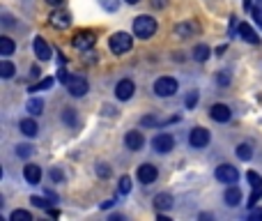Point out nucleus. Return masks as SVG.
<instances>
[{
	"label": "nucleus",
	"mask_w": 262,
	"mask_h": 221,
	"mask_svg": "<svg viewBox=\"0 0 262 221\" xmlns=\"http://www.w3.org/2000/svg\"><path fill=\"white\" fill-rule=\"evenodd\" d=\"M156 32V21L147 14H140V16L133 18V35L140 37V39H150Z\"/></svg>",
	"instance_id": "obj_1"
},
{
	"label": "nucleus",
	"mask_w": 262,
	"mask_h": 221,
	"mask_svg": "<svg viewBox=\"0 0 262 221\" xmlns=\"http://www.w3.org/2000/svg\"><path fill=\"white\" fill-rule=\"evenodd\" d=\"M108 46H110V51H113L115 55H124V53H129V51H131L133 37H129L127 32H115V35H110Z\"/></svg>",
	"instance_id": "obj_2"
},
{
	"label": "nucleus",
	"mask_w": 262,
	"mask_h": 221,
	"mask_svg": "<svg viewBox=\"0 0 262 221\" xmlns=\"http://www.w3.org/2000/svg\"><path fill=\"white\" fill-rule=\"evenodd\" d=\"M154 92H156L159 97H173L175 92H177V81H175L173 76H161V78H156Z\"/></svg>",
	"instance_id": "obj_3"
},
{
	"label": "nucleus",
	"mask_w": 262,
	"mask_h": 221,
	"mask_svg": "<svg viewBox=\"0 0 262 221\" xmlns=\"http://www.w3.org/2000/svg\"><path fill=\"white\" fill-rule=\"evenodd\" d=\"M94 41H97L94 32L92 30H81L78 35H74L72 44H74V49H78V51H90L92 46H94Z\"/></svg>",
	"instance_id": "obj_4"
},
{
	"label": "nucleus",
	"mask_w": 262,
	"mask_h": 221,
	"mask_svg": "<svg viewBox=\"0 0 262 221\" xmlns=\"http://www.w3.org/2000/svg\"><path fill=\"white\" fill-rule=\"evenodd\" d=\"M216 180H221L223 184H234L239 180V170L230 164H221L216 168Z\"/></svg>",
	"instance_id": "obj_5"
},
{
	"label": "nucleus",
	"mask_w": 262,
	"mask_h": 221,
	"mask_svg": "<svg viewBox=\"0 0 262 221\" xmlns=\"http://www.w3.org/2000/svg\"><path fill=\"white\" fill-rule=\"evenodd\" d=\"M133 92H136V83L131 81V78H122V81L115 85V97H117L120 101H127L133 97Z\"/></svg>",
	"instance_id": "obj_6"
},
{
	"label": "nucleus",
	"mask_w": 262,
	"mask_h": 221,
	"mask_svg": "<svg viewBox=\"0 0 262 221\" xmlns=\"http://www.w3.org/2000/svg\"><path fill=\"white\" fill-rule=\"evenodd\" d=\"M152 147L156 152H161V154H165V152H170L175 147V138L170 134H159V136L152 138Z\"/></svg>",
	"instance_id": "obj_7"
},
{
	"label": "nucleus",
	"mask_w": 262,
	"mask_h": 221,
	"mask_svg": "<svg viewBox=\"0 0 262 221\" xmlns=\"http://www.w3.org/2000/svg\"><path fill=\"white\" fill-rule=\"evenodd\" d=\"M49 18L55 30H67V28L72 26V16H69V12H64V9H55Z\"/></svg>",
	"instance_id": "obj_8"
},
{
	"label": "nucleus",
	"mask_w": 262,
	"mask_h": 221,
	"mask_svg": "<svg viewBox=\"0 0 262 221\" xmlns=\"http://www.w3.org/2000/svg\"><path fill=\"white\" fill-rule=\"evenodd\" d=\"M67 90H69V95L72 97H83L87 92V81L83 76H69Z\"/></svg>",
	"instance_id": "obj_9"
},
{
	"label": "nucleus",
	"mask_w": 262,
	"mask_h": 221,
	"mask_svg": "<svg viewBox=\"0 0 262 221\" xmlns=\"http://www.w3.org/2000/svg\"><path fill=\"white\" fill-rule=\"evenodd\" d=\"M188 143H191L193 147H207V143H209V131H207L205 127H196V129H191Z\"/></svg>",
	"instance_id": "obj_10"
},
{
	"label": "nucleus",
	"mask_w": 262,
	"mask_h": 221,
	"mask_svg": "<svg viewBox=\"0 0 262 221\" xmlns=\"http://www.w3.org/2000/svg\"><path fill=\"white\" fill-rule=\"evenodd\" d=\"M156 178H159V170H156V166H152V164L138 166V180H140L142 184H152Z\"/></svg>",
	"instance_id": "obj_11"
},
{
	"label": "nucleus",
	"mask_w": 262,
	"mask_h": 221,
	"mask_svg": "<svg viewBox=\"0 0 262 221\" xmlns=\"http://www.w3.org/2000/svg\"><path fill=\"white\" fill-rule=\"evenodd\" d=\"M209 115H211V120H216V122H228L232 110H230L225 104H214L209 108Z\"/></svg>",
	"instance_id": "obj_12"
},
{
	"label": "nucleus",
	"mask_w": 262,
	"mask_h": 221,
	"mask_svg": "<svg viewBox=\"0 0 262 221\" xmlns=\"http://www.w3.org/2000/svg\"><path fill=\"white\" fill-rule=\"evenodd\" d=\"M124 145L129 147V150H140L142 145H145V136H142L140 131H129L127 136H124Z\"/></svg>",
	"instance_id": "obj_13"
},
{
	"label": "nucleus",
	"mask_w": 262,
	"mask_h": 221,
	"mask_svg": "<svg viewBox=\"0 0 262 221\" xmlns=\"http://www.w3.org/2000/svg\"><path fill=\"white\" fill-rule=\"evenodd\" d=\"M198 30H200V28H198V23H193V21H186V23H179V26H175V35L182 37V39H186V37H193Z\"/></svg>",
	"instance_id": "obj_14"
},
{
	"label": "nucleus",
	"mask_w": 262,
	"mask_h": 221,
	"mask_svg": "<svg viewBox=\"0 0 262 221\" xmlns=\"http://www.w3.org/2000/svg\"><path fill=\"white\" fill-rule=\"evenodd\" d=\"M32 49H35V55L39 60H51V49H49V44H46L41 37H35V41H32Z\"/></svg>",
	"instance_id": "obj_15"
},
{
	"label": "nucleus",
	"mask_w": 262,
	"mask_h": 221,
	"mask_svg": "<svg viewBox=\"0 0 262 221\" xmlns=\"http://www.w3.org/2000/svg\"><path fill=\"white\" fill-rule=\"evenodd\" d=\"M23 178H26L30 184H39V180H41V168H39L37 164H26V168H23Z\"/></svg>",
	"instance_id": "obj_16"
},
{
	"label": "nucleus",
	"mask_w": 262,
	"mask_h": 221,
	"mask_svg": "<svg viewBox=\"0 0 262 221\" xmlns=\"http://www.w3.org/2000/svg\"><path fill=\"white\" fill-rule=\"evenodd\" d=\"M239 35H242L244 39L248 41V44H260V37H257V32L253 30L248 23H239Z\"/></svg>",
	"instance_id": "obj_17"
},
{
	"label": "nucleus",
	"mask_w": 262,
	"mask_h": 221,
	"mask_svg": "<svg viewBox=\"0 0 262 221\" xmlns=\"http://www.w3.org/2000/svg\"><path fill=\"white\" fill-rule=\"evenodd\" d=\"M225 205L230 207H237L239 203H242V191H239L237 187H228V191H225Z\"/></svg>",
	"instance_id": "obj_18"
},
{
	"label": "nucleus",
	"mask_w": 262,
	"mask_h": 221,
	"mask_svg": "<svg viewBox=\"0 0 262 221\" xmlns=\"http://www.w3.org/2000/svg\"><path fill=\"white\" fill-rule=\"evenodd\" d=\"M154 207L156 210H170V207H173V196H170V193H159V196H154Z\"/></svg>",
	"instance_id": "obj_19"
},
{
	"label": "nucleus",
	"mask_w": 262,
	"mask_h": 221,
	"mask_svg": "<svg viewBox=\"0 0 262 221\" xmlns=\"http://www.w3.org/2000/svg\"><path fill=\"white\" fill-rule=\"evenodd\" d=\"M21 131L26 134V136H37V131H39V127H37V122L32 118H26V120H21Z\"/></svg>",
	"instance_id": "obj_20"
},
{
	"label": "nucleus",
	"mask_w": 262,
	"mask_h": 221,
	"mask_svg": "<svg viewBox=\"0 0 262 221\" xmlns=\"http://www.w3.org/2000/svg\"><path fill=\"white\" fill-rule=\"evenodd\" d=\"M193 58H196L198 62H205V60L209 58V46H207V44H198L196 49H193Z\"/></svg>",
	"instance_id": "obj_21"
},
{
	"label": "nucleus",
	"mask_w": 262,
	"mask_h": 221,
	"mask_svg": "<svg viewBox=\"0 0 262 221\" xmlns=\"http://www.w3.org/2000/svg\"><path fill=\"white\" fill-rule=\"evenodd\" d=\"M14 53V41L9 37H0V55H12Z\"/></svg>",
	"instance_id": "obj_22"
},
{
	"label": "nucleus",
	"mask_w": 262,
	"mask_h": 221,
	"mask_svg": "<svg viewBox=\"0 0 262 221\" xmlns=\"http://www.w3.org/2000/svg\"><path fill=\"white\" fill-rule=\"evenodd\" d=\"M14 72H16V67H14L9 60H3V62H0V76L3 78H12Z\"/></svg>",
	"instance_id": "obj_23"
},
{
	"label": "nucleus",
	"mask_w": 262,
	"mask_h": 221,
	"mask_svg": "<svg viewBox=\"0 0 262 221\" xmlns=\"http://www.w3.org/2000/svg\"><path fill=\"white\" fill-rule=\"evenodd\" d=\"M26 108H28V113L39 115L41 110H44V101H41V99H30V101L26 104Z\"/></svg>",
	"instance_id": "obj_24"
},
{
	"label": "nucleus",
	"mask_w": 262,
	"mask_h": 221,
	"mask_svg": "<svg viewBox=\"0 0 262 221\" xmlns=\"http://www.w3.org/2000/svg\"><path fill=\"white\" fill-rule=\"evenodd\" d=\"M237 157L242 161H248L253 157V150H251V145L248 143H242V145H237Z\"/></svg>",
	"instance_id": "obj_25"
},
{
	"label": "nucleus",
	"mask_w": 262,
	"mask_h": 221,
	"mask_svg": "<svg viewBox=\"0 0 262 221\" xmlns=\"http://www.w3.org/2000/svg\"><path fill=\"white\" fill-rule=\"evenodd\" d=\"M117 191L122 193V196H127L129 191H131V178H129V175H122V178H120V184H117Z\"/></svg>",
	"instance_id": "obj_26"
},
{
	"label": "nucleus",
	"mask_w": 262,
	"mask_h": 221,
	"mask_svg": "<svg viewBox=\"0 0 262 221\" xmlns=\"http://www.w3.org/2000/svg\"><path fill=\"white\" fill-rule=\"evenodd\" d=\"M246 180L251 182L253 189H260V187H262V178L255 173V170H248V173H246Z\"/></svg>",
	"instance_id": "obj_27"
},
{
	"label": "nucleus",
	"mask_w": 262,
	"mask_h": 221,
	"mask_svg": "<svg viewBox=\"0 0 262 221\" xmlns=\"http://www.w3.org/2000/svg\"><path fill=\"white\" fill-rule=\"evenodd\" d=\"M12 221H32V214L26 210H14L12 212Z\"/></svg>",
	"instance_id": "obj_28"
},
{
	"label": "nucleus",
	"mask_w": 262,
	"mask_h": 221,
	"mask_svg": "<svg viewBox=\"0 0 262 221\" xmlns=\"http://www.w3.org/2000/svg\"><path fill=\"white\" fill-rule=\"evenodd\" d=\"M53 78H44V81H39V83H37V85H32L30 87V92H39V90H49V87L51 85H53Z\"/></svg>",
	"instance_id": "obj_29"
},
{
	"label": "nucleus",
	"mask_w": 262,
	"mask_h": 221,
	"mask_svg": "<svg viewBox=\"0 0 262 221\" xmlns=\"http://www.w3.org/2000/svg\"><path fill=\"white\" fill-rule=\"evenodd\" d=\"M97 175H99V178H110V175H113V168H110L108 164H97Z\"/></svg>",
	"instance_id": "obj_30"
},
{
	"label": "nucleus",
	"mask_w": 262,
	"mask_h": 221,
	"mask_svg": "<svg viewBox=\"0 0 262 221\" xmlns=\"http://www.w3.org/2000/svg\"><path fill=\"white\" fill-rule=\"evenodd\" d=\"M62 118H64V122H67V124H69V127H74V124H76V113H74V110H72V108H64Z\"/></svg>",
	"instance_id": "obj_31"
},
{
	"label": "nucleus",
	"mask_w": 262,
	"mask_h": 221,
	"mask_svg": "<svg viewBox=\"0 0 262 221\" xmlns=\"http://www.w3.org/2000/svg\"><path fill=\"white\" fill-rule=\"evenodd\" d=\"M262 198V187L260 189H253V193H251V198H248V207H255L257 205V201Z\"/></svg>",
	"instance_id": "obj_32"
},
{
	"label": "nucleus",
	"mask_w": 262,
	"mask_h": 221,
	"mask_svg": "<svg viewBox=\"0 0 262 221\" xmlns=\"http://www.w3.org/2000/svg\"><path fill=\"white\" fill-rule=\"evenodd\" d=\"M49 178H51V182H62L64 175H62V170H60V168H51Z\"/></svg>",
	"instance_id": "obj_33"
},
{
	"label": "nucleus",
	"mask_w": 262,
	"mask_h": 221,
	"mask_svg": "<svg viewBox=\"0 0 262 221\" xmlns=\"http://www.w3.org/2000/svg\"><path fill=\"white\" fill-rule=\"evenodd\" d=\"M196 104H198V92L193 90V92H188V95H186V108L191 110V108H193V106H196Z\"/></svg>",
	"instance_id": "obj_34"
},
{
	"label": "nucleus",
	"mask_w": 262,
	"mask_h": 221,
	"mask_svg": "<svg viewBox=\"0 0 262 221\" xmlns=\"http://www.w3.org/2000/svg\"><path fill=\"white\" fill-rule=\"evenodd\" d=\"M16 154H18V157H26V159H28V157L32 154V147H30V145H18V147H16Z\"/></svg>",
	"instance_id": "obj_35"
},
{
	"label": "nucleus",
	"mask_w": 262,
	"mask_h": 221,
	"mask_svg": "<svg viewBox=\"0 0 262 221\" xmlns=\"http://www.w3.org/2000/svg\"><path fill=\"white\" fill-rule=\"evenodd\" d=\"M30 203H32V205H37V207H49V203H46L44 198H37V196H32Z\"/></svg>",
	"instance_id": "obj_36"
},
{
	"label": "nucleus",
	"mask_w": 262,
	"mask_h": 221,
	"mask_svg": "<svg viewBox=\"0 0 262 221\" xmlns=\"http://www.w3.org/2000/svg\"><path fill=\"white\" fill-rule=\"evenodd\" d=\"M140 124H142V127H154V124H156V118H152V115H150V118H142Z\"/></svg>",
	"instance_id": "obj_37"
},
{
	"label": "nucleus",
	"mask_w": 262,
	"mask_h": 221,
	"mask_svg": "<svg viewBox=\"0 0 262 221\" xmlns=\"http://www.w3.org/2000/svg\"><path fill=\"white\" fill-rule=\"evenodd\" d=\"M58 81H62V83L69 81V74L64 72V69H58Z\"/></svg>",
	"instance_id": "obj_38"
},
{
	"label": "nucleus",
	"mask_w": 262,
	"mask_h": 221,
	"mask_svg": "<svg viewBox=\"0 0 262 221\" xmlns=\"http://www.w3.org/2000/svg\"><path fill=\"white\" fill-rule=\"evenodd\" d=\"M152 7L163 9V7H165V0H152Z\"/></svg>",
	"instance_id": "obj_39"
},
{
	"label": "nucleus",
	"mask_w": 262,
	"mask_h": 221,
	"mask_svg": "<svg viewBox=\"0 0 262 221\" xmlns=\"http://www.w3.org/2000/svg\"><path fill=\"white\" fill-rule=\"evenodd\" d=\"M46 3H49V5H53V7H60V5H62L64 0H46Z\"/></svg>",
	"instance_id": "obj_40"
},
{
	"label": "nucleus",
	"mask_w": 262,
	"mask_h": 221,
	"mask_svg": "<svg viewBox=\"0 0 262 221\" xmlns=\"http://www.w3.org/2000/svg\"><path fill=\"white\" fill-rule=\"evenodd\" d=\"M115 205V201H106V203H101V207H104V210H108V207H113Z\"/></svg>",
	"instance_id": "obj_41"
},
{
	"label": "nucleus",
	"mask_w": 262,
	"mask_h": 221,
	"mask_svg": "<svg viewBox=\"0 0 262 221\" xmlns=\"http://www.w3.org/2000/svg\"><path fill=\"white\" fill-rule=\"evenodd\" d=\"M251 219H253V221H257V219H262V212H260V210H257V212H253V214H251Z\"/></svg>",
	"instance_id": "obj_42"
},
{
	"label": "nucleus",
	"mask_w": 262,
	"mask_h": 221,
	"mask_svg": "<svg viewBox=\"0 0 262 221\" xmlns=\"http://www.w3.org/2000/svg\"><path fill=\"white\" fill-rule=\"evenodd\" d=\"M127 3L129 5H136V3H140V0H127Z\"/></svg>",
	"instance_id": "obj_43"
}]
</instances>
